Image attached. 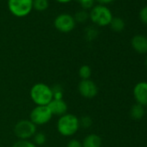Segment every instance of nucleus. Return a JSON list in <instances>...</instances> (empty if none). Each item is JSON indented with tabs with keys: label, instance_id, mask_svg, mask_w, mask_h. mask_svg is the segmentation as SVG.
<instances>
[{
	"label": "nucleus",
	"instance_id": "f257e3e1",
	"mask_svg": "<svg viewBox=\"0 0 147 147\" xmlns=\"http://www.w3.org/2000/svg\"><path fill=\"white\" fill-rule=\"evenodd\" d=\"M30 98L36 106H48L54 99L52 88L44 83H36L30 89Z\"/></svg>",
	"mask_w": 147,
	"mask_h": 147
},
{
	"label": "nucleus",
	"instance_id": "f03ea898",
	"mask_svg": "<svg viewBox=\"0 0 147 147\" xmlns=\"http://www.w3.org/2000/svg\"><path fill=\"white\" fill-rule=\"evenodd\" d=\"M79 128V119L72 113H66L61 116L57 121V130L64 137L73 136L77 132Z\"/></svg>",
	"mask_w": 147,
	"mask_h": 147
},
{
	"label": "nucleus",
	"instance_id": "7ed1b4c3",
	"mask_svg": "<svg viewBox=\"0 0 147 147\" xmlns=\"http://www.w3.org/2000/svg\"><path fill=\"white\" fill-rule=\"evenodd\" d=\"M36 132V125L29 119H22L14 126V133L20 140H28Z\"/></svg>",
	"mask_w": 147,
	"mask_h": 147
},
{
	"label": "nucleus",
	"instance_id": "20e7f679",
	"mask_svg": "<svg viewBox=\"0 0 147 147\" xmlns=\"http://www.w3.org/2000/svg\"><path fill=\"white\" fill-rule=\"evenodd\" d=\"M90 18L97 25L106 26L110 24L113 19V15L107 7L104 5H96L92 9L90 12Z\"/></svg>",
	"mask_w": 147,
	"mask_h": 147
},
{
	"label": "nucleus",
	"instance_id": "39448f33",
	"mask_svg": "<svg viewBox=\"0 0 147 147\" xmlns=\"http://www.w3.org/2000/svg\"><path fill=\"white\" fill-rule=\"evenodd\" d=\"M52 113L48 106H36L30 113V120L36 125L47 124L52 118Z\"/></svg>",
	"mask_w": 147,
	"mask_h": 147
},
{
	"label": "nucleus",
	"instance_id": "423d86ee",
	"mask_svg": "<svg viewBox=\"0 0 147 147\" xmlns=\"http://www.w3.org/2000/svg\"><path fill=\"white\" fill-rule=\"evenodd\" d=\"M8 6L15 16L24 17L30 12L33 7V0H8Z\"/></svg>",
	"mask_w": 147,
	"mask_h": 147
},
{
	"label": "nucleus",
	"instance_id": "0eeeda50",
	"mask_svg": "<svg viewBox=\"0 0 147 147\" xmlns=\"http://www.w3.org/2000/svg\"><path fill=\"white\" fill-rule=\"evenodd\" d=\"M78 91L80 94L86 99H93L94 98L99 92V88L96 83L90 80H82L78 85Z\"/></svg>",
	"mask_w": 147,
	"mask_h": 147
},
{
	"label": "nucleus",
	"instance_id": "6e6552de",
	"mask_svg": "<svg viewBox=\"0 0 147 147\" xmlns=\"http://www.w3.org/2000/svg\"><path fill=\"white\" fill-rule=\"evenodd\" d=\"M55 28L61 32H69L76 26V20L69 14H61L55 19Z\"/></svg>",
	"mask_w": 147,
	"mask_h": 147
},
{
	"label": "nucleus",
	"instance_id": "1a4fd4ad",
	"mask_svg": "<svg viewBox=\"0 0 147 147\" xmlns=\"http://www.w3.org/2000/svg\"><path fill=\"white\" fill-rule=\"evenodd\" d=\"M133 96L138 104L143 107L147 106V82H140L135 85Z\"/></svg>",
	"mask_w": 147,
	"mask_h": 147
},
{
	"label": "nucleus",
	"instance_id": "9d476101",
	"mask_svg": "<svg viewBox=\"0 0 147 147\" xmlns=\"http://www.w3.org/2000/svg\"><path fill=\"white\" fill-rule=\"evenodd\" d=\"M52 115L62 116L67 113V105L62 99H53L48 105Z\"/></svg>",
	"mask_w": 147,
	"mask_h": 147
},
{
	"label": "nucleus",
	"instance_id": "9b49d317",
	"mask_svg": "<svg viewBox=\"0 0 147 147\" xmlns=\"http://www.w3.org/2000/svg\"><path fill=\"white\" fill-rule=\"evenodd\" d=\"M131 47L132 49L139 53L145 54L147 53V37L143 35H136L131 39Z\"/></svg>",
	"mask_w": 147,
	"mask_h": 147
},
{
	"label": "nucleus",
	"instance_id": "f8f14e48",
	"mask_svg": "<svg viewBox=\"0 0 147 147\" xmlns=\"http://www.w3.org/2000/svg\"><path fill=\"white\" fill-rule=\"evenodd\" d=\"M82 144V147H101L102 140L99 135L92 133L85 137Z\"/></svg>",
	"mask_w": 147,
	"mask_h": 147
},
{
	"label": "nucleus",
	"instance_id": "ddd939ff",
	"mask_svg": "<svg viewBox=\"0 0 147 147\" xmlns=\"http://www.w3.org/2000/svg\"><path fill=\"white\" fill-rule=\"evenodd\" d=\"M145 113L144 107L138 103L134 104L130 110V116L134 120H139L141 119Z\"/></svg>",
	"mask_w": 147,
	"mask_h": 147
},
{
	"label": "nucleus",
	"instance_id": "4468645a",
	"mask_svg": "<svg viewBox=\"0 0 147 147\" xmlns=\"http://www.w3.org/2000/svg\"><path fill=\"white\" fill-rule=\"evenodd\" d=\"M111 28L115 32H120L125 29V22L120 18H113L111 23H110Z\"/></svg>",
	"mask_w": 147,
	"mask_h": 147
},
{
	"label": "nucleus",
	"instance_id": "2eb2a0df",
	"mask_svg": "<svg viewBox=\"0 0 147 147\" xmlns=\"http://www.w3.org/2000/svg\"><path fill=\"white\" fill-rule=\"evenodd\" d=\"M92 75V69L88 65H82L79 68V76L82 80H88L90 79Z\"/></svg>",
	"mask_w": 147,
	"mask_h": 147
},
{
	"label": "nucleus",
	"instance_id": "dca6fc26",
	"mask_svg": "<svg viewBox=\"0 0 147 147\" xmlns=\"http://www.w3.org/2000/svg\"><path fill=\"white\" fill-rule=\"evenodd\" d=\"M49 6L48 0H33V7L39 11H45Z\"/></svg>",
	"mask_w": 147,
	"mask_h": 147
},
{
	"label": "nucleus",
	"instance_id": "f3484780",
	"mask_svg": "<svg viewBox=\"0 0 147 147\" xmlns=\"http://www.w3.org/2000/svg\"><path fill=\"white\" fill-rule=\"evenodd\" d=\"M47 140V137L43 132H36V134L33 136V143L36 145H42L45 144Z\"/></svg>",
	"mask_w": 147,
	"mask_h": 147
},
{
	"label": "nucleus",
	"instance_id": "a211bd4d",
	"mask_svg": "<svg viewBox=\"0 0 147 147\" xmlns=\"http://www.w3.org/2000/svg\"><path fill=\"white\" fill-rule=\"evenodd\" d=\"M79 123H80V127L82 126L83 128H88L92 125L93 120L89 116H83L81 119H79Z\"/></svg>",
	"mask_w": 147,
	"mask_h": 147
},
{
	"label": "nucleus",
	"instance_id": "6ab92c4d",
	"mask_svg": "<svg viewBox=\"0 0 147 147\" xmlns=\"http://www.w3.org/2000/svg\"><path fill=\"white\" fill-rule=\"evenodd\" d=\"M12 147H37L33 142L29 140H18L17 141Z\"/></svg>",
	"mask_w": 147,
	"mask_h": 147
},
{
	"label": "nucleus",
	"instance_id": "aec40b11",
	"mask_svg": "<svg viewBox=\"0 0 147 147\" xmlns=\"http://www.w3.org/2000/svg\"><path fill=\"white\" fill-rule=\"evenodd\" d=\"M74 18H75V20H77L78 22L82 23V22L86 21L88 18V14L84 11H80L76 14V17Z\"/></svg>",
	"mask_w": 147,
	"mask_h": 147
},
{
	"label": "nucleus",
	"instance_id": "412c9836",
	"mask_svg": "<svg viewBox=\"0 0 147 147\" xmlns=\"http://www.w3.org/2000/svg\"><path fill=\"white\" fill-rule=\"evenodd\" d=\"M86 32H87L86 36H87V37H88L89 40L94 39V38L97 36V35H98V31H97L94 28H88V29L87 30Z\"/></svg>",
	"mask_w": 147,
	"mask_h": 147
},
{
	"label": "nucleus",
	"instance_id": "4be33fe9",
	"mask_svg": "<svg viewBox=\"0 0 147 147\" xmlns=\"http://www.w3.org/2000/svg\"><path fill=\"white\" fill-rule=\"evenodd\" d=\"M139 18H140V20L142 21V23H144V24H147V6L144 7L140 11Z\"/></svg>",
	"mask_w": 147,
	"mask_h": 147
},
{
	"label": "nucleus",
	"instance_id": "5701e85b",
	"mask_svg": "<svg viewBox=\"0 0 147 147\" xmlns=\"http://www.w3.org/2000/svg\"><path fill=\"white\" fill-rule=\"evenodd\" d=\"M67 147H82V144L77 139H71L68 141Z\"/></svg>",
	"mask_w": 147,
	"mask_h": 147
},
{
	"label": "nucleus",
	"instance_id": "b1692460",
	"mask_svg": "<svg viewBox=\"0 0 147 147\" xmlns=\"http://www.w3.org/2000/svg\"><path fill=\"white\" fill-rule=\"evenodd\" d=\"M94 5V0H89V1H87V2H84V3H82V7L86 8V9H88V8H91Z\"/></svg>",
	"mask_w": 147,
	"mask_h": 147
},
{
	"label": "nucleus",
	"instance_id": "393cba45",
	"mask_svg": "<svg viewBox=\"0 0 147 147\" xmlns=\"http://www.w3.org/2000/svg\"><path fill=\"white\" fill-rule=\"evenodd\" d=\"M99 2L100 3H103V4H107V3H110L112 1H113V0H98Z\"/></svg>",
	"mask_w": 147,
	"mask_h": 147
},
{
	"label": "nucleus",
	"instance_id": "a878e982",
	"mask_svg": "<svg viewBox=\"0 0 147 147\" xmlns=\"http://www.w3.org/2000/svg\"><path fill=\"white\" fill-rule=\"evenodd\" d=\"M57 1H59V2H62V3H66V2H69V1H71V0H57Z\"/></svg>",
	"mask_w": 147,
	"mask_h": 147
},
{
	"label": "nucleus",
	"instance_id": "bb28decb",
	"mask_svg": "<svg viewBox=\"0 0 147 147\" xmlns=\"http://www.w3.org/2000/svg\"><path fill=\"white\" fill-rule=\"evenodd\" d=\"M78 1H80V3H84V2H87V1H89V0H78Z\"/></svg>",
	"mask_w": 147,
	"mask_h": 147
},
{
	"label": "nucleus",
	"instance_id": "cd10ccee",
	"mask_svg": "<svg viewBox=\"0 0 147 147\" xmlns=\"http://www.w3.org/2000/svg\"><path fill=\"white\" fill-rule=\"evenodd\" d=\"M145 64H146V67H147V58H146V61H145Z\"/></svg>",
	"mask_w": 147,
	"mask_h": 147
}]
</instances>
